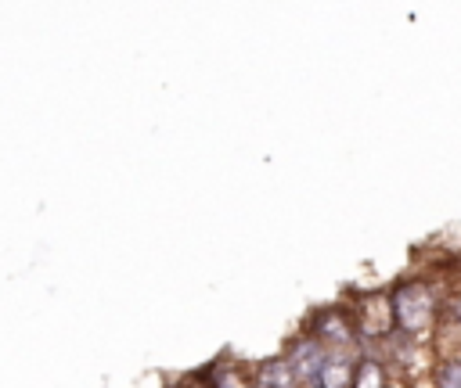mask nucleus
Here are the masks:
<instances>
[{
    "mask_svg": "<svg viewBox=\"0 0 461 388\" xmlns=\"http://www.w3.org/2000/svg\"><path fill=\"white\" fill-rule=\"evenodd\" d=\"M252 381L256 384H267V388H299V381H295V374H292V366H288L285 356H267L252 370Z\"/></svg>",
    "mask_w": 461,
    "mask_h": 388,
    "instance_id": "6",
    "label": "nucleus"
},
{
    "mask_svg": "<svg viewBox=\"0 0 461 388\" xmlns=\"http://www.w3.org/2000/svg\"><path fill=\"white\" fill-rule=\"evenodd\" d=\"M411 388H421V384H411Z\"/></svg>",
    "mask_w": 461,
    "mask_h": 388,
    "instance_id": "13",
    "label": "nucleus"
},
{
    "mask_svg": "<svg viewBox=\"0 0 461 388\" xmlns=\"http://www.w3.org/2000/svg\"><path fill=\"white\" fill-rule=\"evenodd\" d=\"M194 377L202 381V388H252V384H256V381H252V374H249L241 363H234V359L209 363V366H205V370H198Z\"/></svg>",
    "mask_w": 461,
    "mask_h": 388,
    "instance_id": "5",
    "label": "nucleus"
},
{
    "mask_svg": "<svg viewBox=\"0 0 461 388\" xmlns=\"http://www.w3.org/2000/svg\"><path fill=\"white\" fill-rule=\"evenodd\" d=\"M328 352H346V348H353L357 341H360V334H357V320H353V313L346 309V305H324V309H317L313 316H310V327H306Z\"/></svg>",
    "mask_w": 461,
    "mask_h": 388,
    "instance_id": "2",
    "label": "nucleus"
},
{
    "mask_svg": "<svg viewBox=\"0 0 461 388\" xmlns=\"http://www.w3.org/2000/svg\"><path fill=\"white\" fill-rule=\"evenodd\" d=\"M432 384L436 388H461V356H439L432 363Z\"/></svg>",
    "mask_w": 461,
    "mask_h": 388,
    "instance_id": "9",
    "label": "nucleus"
},
{
    "mask_svg": "<svg viewBox=\"0 0 461 388\" xmlns=\"http://www.w3.org/2000/svg\"><path fill=\"white\" fill-rule=\"evenodd\" d=\"M176 388H202V384H187V381H184V384H176Z\"/></svg>",
    "mask_w": 461,
    "mask_h": 388,
    "instance_id": "11",
    "label": "nucleus"
},
{
    "mask_svg": "<svg viewBox=\"0 0 461 388\" xmlns=\"http://www.w3.org/2000/svg\"><path fill=\"white\" fill-rule=\"evenodd\" d=\"M353 366H357V356L331 352L313 388H353Z\"/></svg>",
    "mask_w": 461,
    "mask_h": 388,
    "instance_id": "7",
    "label": "nucleus"
},
{
    "mask_svg": "<svg viewBox=\"0 0 461 388\" xmlns=\"http://www.w3.org/2000/svg\"><path fill=\"white\" fill-rule=\"evenodd\" d=\"M393 388H396V384H393Z\"/></svg>",
    "mask_w": 461,
    "mask_h": 388,
    "instance_id": "14",
    "label": "nucleus"
},
{
    "mask_svg": "<svg viewBox=\"0 0 461 388\" xmlns=\"http://www.w3.org/2000/svg\"><path fill=\"white\" fill-rule=\"evenodd\" d=\"M353 320H357V334H360V345H382L396 323H393V305H389V295H364V298H353Z\"/></svg>",
    "mask_w": 461,
    "mask_h": 388,
    "instance_id": "3",
    "label": "nucleus"
},
{
    "mask_svg": "<svg viewBox=\"0 0 461 388\" xmlns=\"http://www.w3.org/2000/svg\"><path fill=\"white\" fill-rule=\"evenodd\" d=\"M353 388H393L389 384V366L382 356H357V366H353Z\"/></svg>",
    "mask_w": 461,
    "mask_h": 388,
    "instance_id": "8",
    "label": "nucleus"
},
{
    "mask_svg": "<svg viewBox=\"0 0 461 388\" xmlns=\"http://www.w3.org/2000/svg\"><path fill=\"white\" fill-rule=\"evenodd\" d=\"M443 305H447V323H450V327H461V291L450 295Z\"/></svg>",
    "mask_w": 461,
    "mask_h": 388,
    "instance_id": "10",
    "label": "nucleus"
},
{
    "mask_svg": "<svg viewBox=\"0 0 461 388\" xmlns=\"http://www.w3.org/2000/svg\"><path fill=\"white\" fill-rule=\"evenodd\" d=\"M252 388H267V384H252Z\"/></svg>",
    "mask_w": 461,
    "mask_h": 388,
    "instance_id": "12",
    "label": "nucleus"
},
{
    "mask_svg": "<svg viewBox=\"0 0 461 388\" xmlns=\"http://www.w3.org/2000/svg\"><path fill=\"white\" fill-rule=\"evenodd\" d=\"M443 302L447 298H439L432 280H425V277H403L389 291L393 323L403 338H414V341H425V338L436 334V320H439Z\"/></svg>",
    "mask_w": 461,
    "mask_h": 388,
    "instance_id": "1",
    "label": "nucleus"
},
{
    "mask_svg": "<svg viewBox=\"0 0 461 388\" xmlns=\"http://www.w3.org/2000/svg\"><path fill=\"white\" fill-rule=\"evenodd\" d=\"M281 356L288 359V366H292V374H295L299 388H313L331 352H328V348H324L310 331H299V334L288 341V348H285Z\"/></svg>",
    "mask_w": 461,
    "mask_h": 388,
    "instance_id": "4",
    "label": "nucleus"
}]
</instances>
